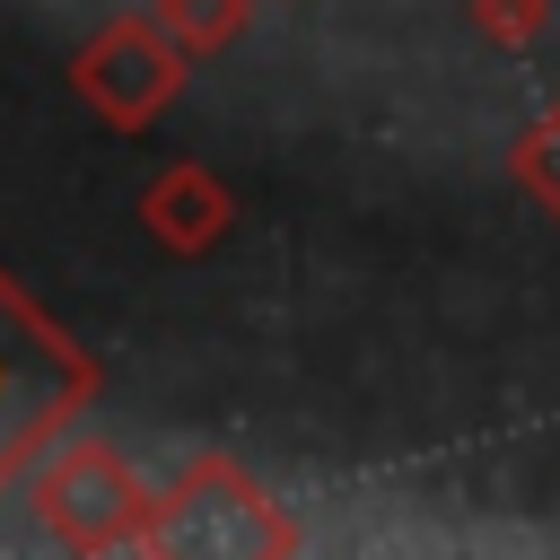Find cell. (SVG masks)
<instances>
[{
	"label": "cell",
	"mask_w": 560,
	"mask_h": 560,
	"mask_svg": "<svg viewBox=\"0 0 560 560\" xmlns=\"http://www.w3.org/2000/svg\"><path fill=\"white\" fill-rule=\"evenodd\" d=\"M184 70H192V52L158 26V9H131V18H114V26H96V35L79 44L70 96H79L105 131H149V122L184 96Z\"/></svg>",
	"instance_id": "4"
},
{
	"label": "cell",
	"mask_w": 560,
	"mask_h": 560,
	"mask_svg": "<svg viewBox=\"0 0 560 560\" xmlns=\"http://www.w3.org/2000/svg\"><path fill=\"white\" fill-rule=\"evenodd\" d=\"M464 9H472V35L499 44V52H525L551 26V0H464Z\"/></svg>",
	"instance_id": "8"
},
{
	"label": "cell",
	"mask_w": 560,
	"mask_h": 560,
	"mask_svg": "<svg viewBox=\"0 0 560 560\" xmlns=\"http://www.w3.org/2000/svg\"><path fill=\"white\" fill-rule=\"evenodd\" d=\"M149 9H158V26H166L192 61L228 52V44L245 35V18H254V0H149Z\"/></svg>",
	"instance_id": "7"
},
{
	"label": "cell",
	"mask_w": 560,
	"mask_h": 560,
	"mask_svg": "<svg viewBox=\"0 0 560 560\" xmlns=\"http://www.w3.org/2000/svg\"><path fill=\"white\" fill-rule=\"evenodd\" d=\"M140 228H149V245L158 254H175V262H201V254H219L228 245V228H236V192L210 175V166H166L149 192H140Z\"/></svg>",
	"instance_id": "5"
},
{
	"label": "cell",
	"mask_w": 560,
	"mask_h": 560,
	"mask_svg": "<svg viewBox=\"0 0 560 560\" xmlns=\"http://www.w3.org/2000/svg\"><path fill=\"white\" fill-rule=\"evenodd\" d=\"M508 175H516V192L560 228V96L516 131V149H508Z\"/></svg>",
	"instance_id": "6"
},
{
	"label": "cell",
	"mask_w": 560,
	"mask_h": 560,
	"mask_svg": "<svg viewBox=\"0 0 560 560\" xmlns=\"http://www.w3.org/2000/svg\"><path fill=\"white\" fill-rule=\"evenodd\" d=\"M35 516H44V534L61 551H149L158 490L105 438H61L35 464Z\"/></svg>",
	"instance_id": "2"
},
{
	"label": "cell",
	"mask_w": 560,
	"mask_h": 560,
	"mask_svg": "<svg viewBox=\"0 0 560 560\" xmlns=\"http://www.w3.org/2000/svg\"><path fill=\"white\" fill-rule=\"evenodd\" d=\"M88 394H96V368L79 359V341L0 271V481H18L44 446H61Z\"/></svg>",
	"instance_id": "1"
},
{
	"label": "cell",
	"mask_w": 560,
	"mask_h": 560,
	"mask_svg": "<svg viewBox=\"0 0 560 560\" xmlns=\"http://www.w3.org/2000/svg\"><path fill=\"white\" fill-rule=\"evenodd\" d=\"M149 551H298V525L236 455H201L158 490Z\"/></svg>",
	"instance_id": "3"
}]
</instances>
